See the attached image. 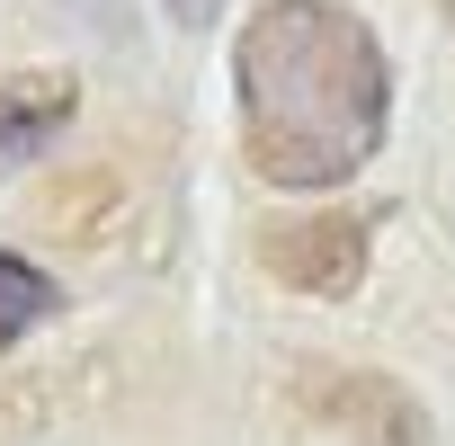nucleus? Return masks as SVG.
I'll use <instances>...</instances> for the list:
<instances>
[{
  "mask_svg": "<svg viewBox=\"0 0 455 446\" xmlns=\"http://www.w3.org/2000/svg\"><path fill=\"white\" fill-rule=\"evenodd\" d=\"M72 108H81L72 72H10V81H0V170H19L28 152H45Z\"/></svg>",
  "mask_w": 455,
  "mask_h": 446,
  "instance_id": "7ed1b4c3",
  "label": "nucleus"
},
{
  "mask_svg": "<svg viewBox=\"0 0 455 446\" xmlns=\"http://www.w3.org/2000/svg\"><path fill=\"white\" fill-rule=\"evenodd\" d=\"M259 268L295 295H348L366 268V223L357 214H313V223H268L259 233Z\"/></svg>",
  "mask_w": 455,
  "mask_h": 446,
  "instance_id": "f03ea898",
  "label": "nucleus"
},
{
  "mask_svg": "<svg viewBox=\"0 0 455 446\" xmlns=\"http://www.w3.org/2000/svg\"><path fill=\"white\" fill-rule=\"evenodd\" d=\"M54 313V286H45V268H28L19 251H0V348H10L19 331H36Z\"/></svg>",
  "mask_w": 455,
  "mask_h": 446,
  "instance_id": "39448f33",
  "label": "nucleus"
},
{
  "mask_svg": "<svg viewBox=\"0 0 455 446\" xmlns=\"http://www.w3.org/2000/svg\"><path fill=\"white\" fill-rule=\"evenodd\" d=\"M322 410L348 419V428H366L375 446H419V410H411V393H393V384H375V375H339V384L322 393Z\"/></svg>",
  "mask_w": 455,
  "mask_h": 446,
  "instance_id": "20e7f679",
  "label": "nucleus"
},
{
  "mask_svg": "<svg viewBox=\"0 0 455 446\" xmlns=\"http://www.w3.org/2000/svg\"><path fill=\"white\" fill-rule=\"evenodd\" d=\"M233 90L242 161L286 196L348 187L393 125V63L339 0H268L233 45Z\"/></svg>",
  "mask_w": 455,
  "mask_h": 446,
  "instance_id": "f257e3e1",
  "label": "nucleus"
},
{
  "mask_svg": "<svg viewBox=\"0 0 455 446\" xmlns=\"http://www.w3.org/2000/svg\"><path fill=\"white\" fill-rule=\"evenodd\" d=\"M161 10H170L179 28H205V19H214V0H161Z\"/></svg>",
  "mask_w": 455,
  "mask_h": 446,
  "instance_id": "423d86ee",
  "label": "nucleus"
}]
</instances>
